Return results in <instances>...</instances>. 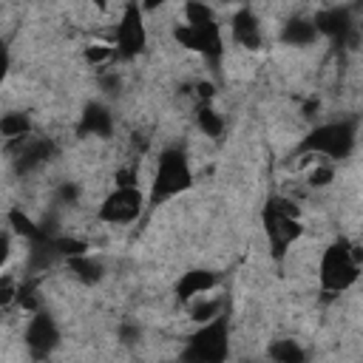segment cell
I'll list each match as a JSON object with an SVG mask.
<instances>
[{
	"mask_svg": "<svg viewBox=\"0 0 363 363\" xmlns=\"http://www.w3.org/2000/svg\"><path fill=\"white\" fill-rule=\"evenodd\" d=\"M79 62H82L85 68H91L96 77H102V74H108V71L116 68L119 57H116V48H113L108 40L91 34V40H85V43L79 45Z\"/></svg>",
	"mask_w": 363,
	"mask_h": 363,
	"instance_id": "14",
	"label": "cell"
},
{
	"mask_svg": "<svg viewBox=\"0 0 363 363\" xmlns=\"http://www.w3.org/2000/svg\"><path fill=\"white\" fill-rule=\"evenodd\" d=\"M196 184V167L193 159L187 153V147L182 145H164L153 162V173H150V187L145 190L147 196V210H156L167 201H173L176 196L187 193Z\"/></svg>",
	"mask_w": 363,
	"mask_h": 363,
	"instance_id": "3",
	"label": "cell"
},
{
	"mask_svg": "<svg viewBox=\"0 0 363 363\" xmlns=\"http://www.w3.org/2000/svg\"><path fill=\"white\" fill-rule=\"evenodd\" d=\"M170 40L184 54H193V57H201V60H210V62H218L227 54V40H224V23L221 20H213V23L173 20Z\"/></svg>",
	"mask_w": 363,
	"mask_h": 363,
	"instance_id": "7",
	"label": "cell"
},
{
	"mask_svg": "<svg viewBox=\"0 0 363 363\" xmlns=\"http://www.w3.org/2000/svg\"><path fill=\"white\" fill-rule=\"evenodd\" d=\"M261 230L269 244V252L275 261L289 258L295 244L306 235V221H303V204L284 196L272 193L264 207H261Z\"/></svg>",
	"mask_w": 363,
	"mask_h": 363,
	"instance_id": "2",
	"label": "cell"
},
{
	"mask_svg": "<svg viewBox=\"0 0 363 363\" xmlns=\"http://www.w3.org/2000/svg\"><path fill=\"white\" fill-rule=\"evenodd\" d=\"M261 363H309V349L303 346L301 337L281 335V337H272L267 343Z\"/></svg>",
	"mask_w": 363,
	"mask_h": 363,
	"instance_id": "15",
	"label": "cell"
},
{
	"mask_svg": "<svg viewBox=\"0 0 363 363\" xmlns=\"http://www.w3.org/2000/svg\"><path fill=\"white\" fill-rule=\"evenodd\" d=\"M11 65H14V54H11L9 43L0 37V88L9 82V77H11Z\"/></svg>",
	"mask_w": 363,
	"mask_h": 363,
	"instance_id": "21",
	"label": "cell"
},
{
	"mask_svg": "<svg viewBox=\"0 0 363 363\" xmlns=\"http://www.w3.org/2000/svg\"><path fill=\"white\" fill-rule=\"evenodd\" d=\"M218 289H221V278L210 267H190L173 284V295H176V301L182 306L190 303V301H196V298H201V295L218 292Z\"/></svg>",
	"mask_w": 363,
	"mask_h": 363,
	"instance_id": "12",
	"label": "cell"
},
{
	"mask_svg": "<svg viewBox=\"0 0 363 363\" xmlns=\"http://www.w3.org/2000/svg\"><path fill=\"white\" fill-rule=\"evenodd\" d=\"M224 26H227L230 43L241 54H247V57L258 54L267 45V40H269L267 20L261 17V9H255V6H238V9H233V14L227 17Z\"/></svg>",
	"mask_w": 363,
	"mask_h": 363,
	"instance_id": "9",
	"label": "cell"
},
{
	"mask_svg": "<svg viewBox=\"0 0 363 363\" xmlns=\"http://www.w3.org/2000/svg\"><path fill=\"white\" fill-rule=\"evenodd\" d=\"M65 269H68V278L74 284H79V286H96L105 278V264L94 252H82V255L65 258Z\"/></svg>",
	"mask_w": 363,
	"mask_h": 363,
	"instance_id": "17",
	"label": "cell"
},
{
	"mask_svg": "<svg viewBox=\"0 0 363 363\" xmlns=\"http://www.w3.org/2000/svg\"><path fill=\"white\" fill-rule=\"evenodd\" d=\"M14 235L9 230H0V272H9L11 261H14Z\"/></svg>",
	"mask_w": 363,
	"mask_h": 363,
	"instance_id": "20",
	"label": "cell"
},
{
	"mask_svg": "<svg viewBox=\"0 0 363 363\" xmlns=\"http://www.w3.org/2000/svg\"><path fill=\"white\" fill-rule=\"evenodd\" d=\"M354 150H357V116L315 122L306 128V133L295 147V153H309L335 164H340L343 159H352Z\"/></svg>",
	"mask_w": 363,
	"mask_h": 363,
	"instance_id": "4",
	"label": "cell"
},
{
	"mask_svg": "<svg viewBox=\"0 0 363 363\" xmlns=\"http://www.w3.org/2000/svg\"><path fill=\"white\" fill-rule=\"evenodd\" d=\"M360 269H363V250L354 235L340 233L332 241H326L320 247V252L315 255L318 289H320V295L335 298V301H340L343 295H349L357 286Z\"/></svg>",
	"mask_w": 363,
	"mask_h": 363,
	"instance_id": "1",
	"label": "cell"
},
{
	"mask_svg": "<svg viewBox=\"0 0 363 363\" xmlns=\"http://www.w3.org/2000/svg\"><path fill=\"white\" fill-rule=\"evenodd\" d=\"M343 363H354V360H343Z\"/></svg>",
	"mask_w": 363,
	"mask_h": 363,
	"instance_id": "22",
	"label": "cell"
},
{
	"mask_svg": "<svg viewBox=\"0 0 363 363\" xmlns=\"http://www.w3.org/2000/svg\"><path fill=\"white\" fill-rule=\"evenodd\" d=\"M233 354V332L227 315L193 326L179 346V363H230Z\"/></svg>",
	"mask_w": 363,
	"mask_h": 363,
	"instance_id": "5",
	"label": "cell"
},
{
	"mask_svg": "<svg viewBox=\"0 0 363 363\" xmlns=\"http://www.w3.org/2000/svg\"><path fill=\"white\" fill-rule=\"evenodd\" d=\"M94 37L108 40L116 48L119 62H130V60L142 57L147 51V43H150V28H147V11H145V6L125 3L122 11H119V17L105 31H99Z\"/></svg>",
	"mask_w": 363,
	"mask_h": 363,
	"instance_id": "6",
	"label": "cell"
},
{
	"mask_svg": "<svg viewBox=\"0 0 363 363\" xmlns=\"http://www.w3.org/2000/svg\"><path fill=\"white\" fill-rule=\"evenodd\" d=\"M224 306H227V301H224L218 292H210V295H201V298L184 303L182 312H184V320H187L190 326H204V323L221 318V315H224Z\"/></svg>",
	"mask_w": 363,
	"mask_h": 363,
	"instance_id": "18",
	"label": "cell"
},
{
	"mask_svg": "<svg viewBox=\"0 0 363 363\" xmlns=\"http://www.w3.org/2000/svg\"><path fill=\"white\" fill-rule=\"evenodd\" d=\"M193 125H196L201 139L218 142L224 136V130H227V116L216 105H196L193 108Z\"/></svg>",
	"mask_w": 363,
	"mask_h": 363,
	"instance_id": "19",
	"label": "cell"
},
{
	"mask_svg": "<svg viewBox=\"0 0 363 363\" xmlns=\"http://www.w3.org/2000/svg\"><path fill=\"white\" fill-rule=\"evenodd\" d=\"M20 337H23V346L28 349V354H31L34 360H45V357L60 346L62 329H60L57 318L43 306V309H37V312H31V315L23 318V332H20Z\"/></svg>",
	"mask_w": 363,
	"mask_h": 363,
	"instance_id": "10",
	"label": "cell"
},
{
	"mask_svg": "<svg viewBox=\"0 0 363 363\" xmlns=\"http://www.w3.org/2000/svg\"><path fill=\"white\" fill-rule=\"evenodd\" d=\"M31 133H37V130H34V119H31L28 111L9 108V111L0 113V147L14 145V142H20V139H26Z\"/></svg>",
	"mask_w": 363,
	"mask_h": 363,
	"instance_id": "16",
	"label": "cell"
},
{
	"mask_svg": "<svg viewBox=\"0 0 363 363\" xmlns=\"http://www.w3.org/2000/svg\"><path fill=\"white\" fill-rule=\"evenodd\" d=\"M113 128H116L113 111L99 99L88 102L77 119V136L79 139H108V136H113Z\"/></svg>",
	"mask_w": 363,
	"mask_h": 363,
	"instance_id": "13",
	"label": "cell"
},
{
	"mask_svg": "<svg viewBox=\"0 0 363 363\" xmlns=\"http://www.w3.org/2000/svg\"><path fill=\"white\" fill-rule=\"evenodd\" d=\"M275 40L286 48H295V51H306L312 45H318L320 34L312 23V14H303V11H289L286 17L278 20V34Z\"/></svg>",
	"mask_w": 363,
	"mask_h": 363,
	"instance_id": "11",
	"label": "cell"
},
{
	"mask_svg": "<svg viewBox=\"0 0 363 363\" xmlns=\"http://www.w3.org/2000/svg\"><path fill=\"white\" fill-rule=\"evenodd\" d=\"M147 210V196L142 187H119L113 184L96 204L94 218L102 227H130Z\"/></svg>",
	"mask_w": 363,
	"mask_h": 363,
	"instance_id": "8",
	"label": "cell"
}]
</instances>
